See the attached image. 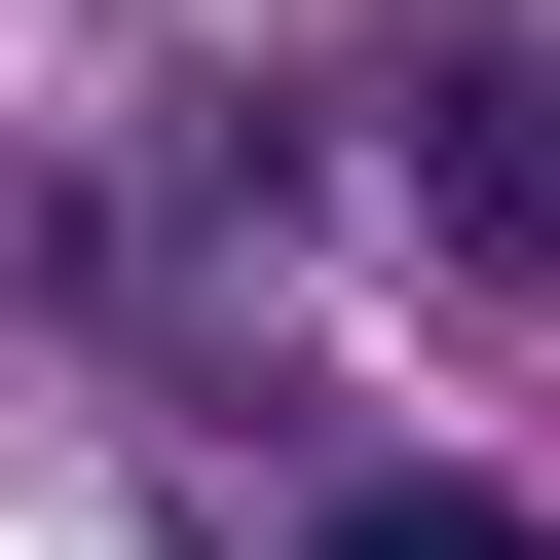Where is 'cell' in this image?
Listing matches in <instances>:
<instances>
[{
	"label": "cell",
	"instance_id": "cell-2",
	"mask_svg": "<svg viewBox=\"0 0 560 560\" xmlns=\"http://www.w3.org/2000/svg\"><path fill=\"white\" fill-rule=\"evenodd\" d=\"M337 560H560L523 486H337Z\"/></svg>",
	"mask_w": 560,
	"mask_h": 560
},
{
	"label": "cell",
	"instance_id": "cell-1",
	"mask_svg": "<svg viewBox=\"0 0 560 560\" xmlns=\"http://www.w3.org/2000/svg\"><path fill=\"white\" fill-rule=\"evenodd\" d=\"M374 224L448 300H560V38H411L374 75Z\"/></svg>",
	"mask_w": 560,
	"mask_h": 560
}]
</instances>
